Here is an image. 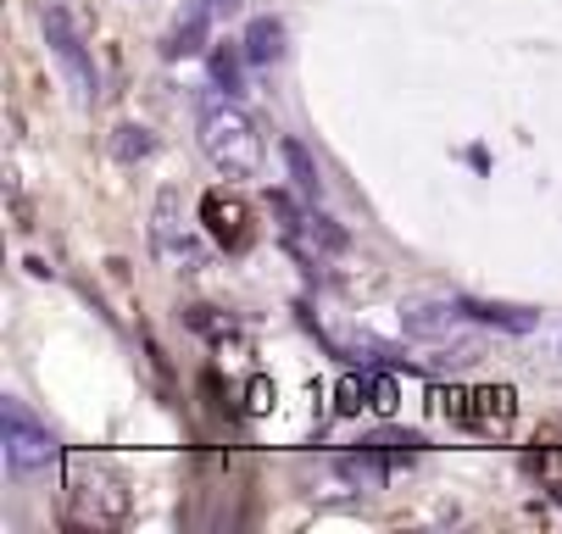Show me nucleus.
<instances>
[{
    "instance_id": "obj_1",
    "label": "nucleus",
    "mask_w": 562,
    "mask_h": 534,
    "mask_svg": "<svg viewBox=\"0 0 562 534\" xmlns=\"http://www.w3.org/2000/svg\"><path fill=\"white\" fill-rule=\"evenodd\" d=\"M201 157L223 179H257L268 162V139L251 112H239L234 101H217L201 112Z\"/></svg>"
},
{
    "instance_id": "obj_2",
    "label": "nucleus",
    "mask_w": 562,
    "mask_h": 534,
    "mask_svg": "<svg viewBox=\"0 0 562 534\" xmlns=\"http://www.w3.org/2000/svg\"><path fill=\"white\" fill-rule=\"evenodd\" d=\"M67 501H72V518L90 529H117L134 507L128 479L106 456H67Z\"/></svg>"
},
{
    "instance_id": "obj_3",
    "label": "nucleus",
    "mask_w": 562,
    "mask_h": 534,
    "mask_svg": "<svg viewBox=\"0 0 562 534\" xmlns=\"http://www.w3.org/2000/svg\"><path fill=\"white\" fill-rule=\"evenodd\" d=\"M0 445H7V468H12L18 479H40L56 456H61L56 434H50L23 401H0Z\"/></svg>"
},
{
    "instance_id": "obj_4",
    "label": "nucleus",
    "mask_w": 562,
    "mask_h": 534,
    "mask_svg": "<svg viewBox=\"0 0 562 534\" xmlns=\"http://www.w3.org/2000/svg\"><path fill=\"white\" fill-rule=\"evenodd\" d=\"M45 39H50V50H56L61 72H67L72 95L85 101V106H95V95H101V72H95V61H90L85 39H78V29L67 23V12H56V7L45 12Z\"/></svg>"
},
{
    "instance_id": "obj_5",
    "label": "nucleus",
    "mask_w": 562,
    "mask_h": 534,
    "mask_svg": "<svg viewBox=\"0 0 562 534\" xmlns=\"http://www.w3.org/2000/svg\"><path fill=\"white\" fill-rule=\"evenodd\" d=\"M150 246H156V257H162L168 268H179V273H195V268H206V251H201V240H195L190 228L179 223V190H162V195H156Z\"/></svg>"
},
{
    "instance_id": "obj_6",
    "label": "nucleus",
    "mask_w": 562,
    "mask_h": 534,
    "mask_svg": "<svg viewBox=\"0 0 562 534\" xmlns=\"http://www.w3.org/2000/svg\"><path fill=\"white\" fill-rule=\"evenodd\" d=\"M201 223H206V235L223 251H251V240H257L251 206H246V195H234V190H206L201 195Z\"/></svg>"
},
{
    "instance_id": "obj_7",
    "label": "nucleus",
    "mask_w": 562,
    "mask_h": 534,
    "mask_svg": "<svg viewBox=\"0 0 562 534\" xmlns=\"http://www.w3.org/2000/svg\"><path fill=\"white\" fill-rule=\"evenodd\" d=\"M513 418H518V396H513V385L468 390V418H462L468 429H479V434H507Z\"/></svg>"
},
{
    "instance_id": "obj_8",
    "label": "nucleus",
    "mask_w": 562,
    "mask_h": 534,
    "mask_svg": "<svg viewBox=\"0 0 562 534\" xmlns=\"http://www.w3.org/2000/svg\"><path fill=\"white\" fill-rule=\"evenodd\" d=\"M457 307L473 323H491V329H507V334H529L540 323V313H529V307H496V300H457Z\"/></svg>"
},
{
    "instance_id": "obj_9",
    "label": "nucleus",
    "mask_w": 562,
    "mask_h": 534,
    "mask_svg": "<svg viewBox=\"0 0 562 534\" xmlns=\"http://www.w3.org/2000/svg\"><path fill=\"white\" fill-rule=\"evenodd\" d=\"M462 318H468L462 307H413V313H401V323H407L413 340H451Z\"/></svg>"
},
{
    "instance_id": "obj_10",
    "label": "nucleus",
    "mask_w": 562,
    "mask_h": 534,
    "mask_svg": "<svg viewBox=\"0 0 562 534\" xmlns=\"http://www.w3.org/2000/svg\"><path fill=\"white\" fill-rule=\"evenodd\" d=\"M206 23H212V7H206V0H195V7H190V18H179V29L168 34L162 56H168V61H179V56H195V50H201V39H206Z\"/></svg>"
},
{
    "instance_id": "obj_11",
    "label": "nucleus",
    "mask_w": 562,
    "mask_h": 534,
    "mask_svg": "<svg viewBox=\"0 0 562 534\" xmlns=\"http://www.w3.org/2000/svg\"><path fill=\"white\" fill-rule=\"evenodd\" d=\"M239 45H246V61L268 67V61H279V56H284V23H279V18H257Z\"/></svg>"
},
{
    "instance_id": "obj_12",
    "label": "nucleus",
    "mask_w": 562,
    "mask_h": 534,
    "mask_svg": "<svg viewBox=\"0 0 562 534\" xmlns=\"http://www.w3.org/2000/svg\"><path fill=\"white\" fill-rule=\"evenodd\" d=\"M284 162H290V179H295V190L317 206L324 201V179H317V162L306 157V145L301 139H284Z\"/></svg>"
},
{
    "instance_id": "obj_13",
    "label": "nucleus",
    "mask_w": 562,
    "mask_h": 534,
    "mask_svg": "<svg viewBox=\"0 0 562 534\" xmlns=\"http://www.w3.org/2000/svg\"><path fill=\"white\" fill-rule=\"evenodd\" d=\"M156 150V139H150V128H139V123H123L117 134H112V157L117 162H145Z\"/></svg>"
},
{
    "instance_id": "obj_14",
    "label": "nucleus",
    "mask_w": 562,
    "mask_h": 534,
    "mask_svg": "<svg viewBox=\"0 0 562 534\" xmlns=\"http://www.w3.org/2000/svg\"><path fill=\"white\" fill-rule=\"evenodd\" d=\"M239 56H246V45H217L212 50V84L217 90H228V95H239V90H246V79H239Z\"/></svg>"
},
{
    "instance_id": "obj_15",
    "label": "nucleus",
    "mask_w": 562,
    "mask_h": 534,
    "mask_svg": "<svg viewBox=\"0 0 562 534\" xmlns=\"http://www.w3.org/2000/svg\"><path fill=\"white\" fill-rule=\"evenodd\" d=\"M362 445H373V451H424V434H395V429H379V434H368Z\"/></svg>"
},
{
    "instance_id": "obj_16",
    "label": "nucleus",
    "mask_w": 562,
    "mask_h": 534,
    "mask_svg": "<svg viewBox=\"0 0 562 534\" xmlns=\"http://www.w3.org/2000/svg\"><path fill=\"white\" fill-rule=\"evenodd\" d=\"M184 323H190V329H195V334H212V340H217V334H228V329H234V323H228V318H212V307H184Z\"/></svg>"
},
{
    "instance_id": "obj_17",
    "label": "nucleus",
    "mask_w": 562,
    "mask_h": 534,
    "mask_svg": "<svg viewBox=\"0 0 562 534\" xmlns=\"http://www.w3.org/2000/svg\"><path fill=\"white\" fill-rule=\"evenodd\" d=\"M368 407L384 412V418L395 412V378H368Z\"/></svg>"
},
{
    "instance_id": "obj_18",
    "label": "nucleus",
    "mask_w": 562,
    "mask_h": 534,
    "mask_svg": "<svg viewBox=\"0 0 562 534\" xmlns=\"http://www.w3.org/2000/svg\"><path fill=\"white\" fill-rule=\"evenodd\" d=\"M362 407H368V385H362V378L351 373L346 385H340V412H362Z\"/></svg>"
},
{
    "instance_id": "obj_19",
    "label": "nucleus",
    "mask_w": 562,
    "mask_h": 534,
    "mask_svg": "<svg viewBox=\"0 0 562 534\" xmlns=\"http://www.w3.org/2000/svg\"><path fill=\"white\" fill-rule=\"evenodd\" d=\"M268 396H273V385H268V378H251V412H268V407H273Z\"/></svg>"
}]
</instances>
